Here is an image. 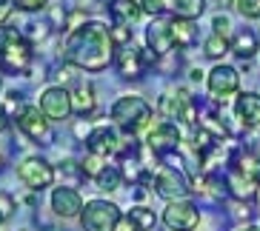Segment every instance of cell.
Returning a JSON list of instances; mask_svg holds the SVG:
<instances>
[{
  "mask_svg": "<svg viewBox=\"0 0 260 231\" xmlns=\"http://www.w3.org/2000/svg\"><path fill=\"white\" fill-rule=\"evenodd\" d=\"M115 57L112 31L98 20H86L80 29L69 31L63 43V60L83 71H103Z\"/></svg>",
  "mask_w": 260,
  "mask_h": 231,
  "instance_id": "1",
  "label": "cell"
},
{
  "mask_svg": "<svg viewBox=\"0 0 260 231\" xmlns=\"http://www.w3.org/2000/svg\"><path fill=\"white\" fill-rule=\"evenodd\" d=\"M31 66V46L20 31L0 26V69L9 74H23Z\"/></svg>",
  "mask_w": 260,
  "mask_h": 231,
  "instance_id": "2",
  "label": "cell"
},
{
  "mask_svg": "<svg viewBox=\"0 0 260 231\" xmlns=\"http://www.w3.org/2000/svg\"><path fill=\"white\" fill-rule=\"evenodd\" d=\"M152 106L138 97V94H123L120 100L112 106V120H115L117 129H123L126 134H135V131L146 129L152 123Z\"/></svg>",
  "mask_w": 260,
  "mask_h": 231,
  "instance_id": "3",
  "label": "cell"
},
{
  "mask_svg": "<svg viewBox=\"0 0 260 231\" xmlns=\"http://www.w3.org/2000/svg\"><path fill=\"white\" fill-rule=\"evenodd\" d=\"M117 223H120V211L109 200H92L83 206V214H80L83 231H115Z\"/></svg>",
  "mask_w": 260,
  "mask_h": 231,
  "instance_id": "4",
  "label": "cell"
},
{
  "mask_svg": "<svg viewBox=\"0 0 260 231\" xmlns=\"http://www.w3.org/2000/svg\"><path fill=\"white\" fill-rule=\"evenodd\" d=\"M152 183H154V191L160 194V197H166L169 203L186 200V194L191 191V188H189V180L180 174V169H172V166H160Z\"/></svg>",
  "mask_w": 260,
  "mask_h": 231,
  "instance_id": "5",
  "label": "cell"
},
{
  "mask_svg": "<svg viewBox=\"0 0 260 231\" xmlns=\"http://www.w3.org/2000/svg\"><path fill=\"white\" fill-rule=\"evenodd\" d=\"M17 177H20L23 185H29L31 191H40V188L52 185L54 169L43 160V157H26V160L17 166Z\"/></svg>",
  "mask_w": 260,
  "mask_h": 231,
  "instance_id": "6",
  "label": "cell"
},
{
  "mask_svg": "<svg viewBox=\"0 0 260 231\" xmlns=\"http://www.w3.org/2000/svg\"><path fill=\"white\" fill-rule=\"evenodd\" d=\"M17 129L23 131L26 137L38 140V143H43V140H52V131H49V120L46 114L40 111V106H20L17 108Z\"/></svg>",
  "mask_w": 260,
  "mask_h": 231,
  "instance_id": "7",
  "label": "cell"
},
{
  "mask_svg": "<svg viewBox=\"0 0 260 231\" xmlns=\"http://www.w3.org/2000/svg\"><path fill=\"white\" fill-rule=\"evenodd\" d=\"M163 223L172 231H194L200 223V211L189 200H175V203H169L166 211H163Z\"/></svg>",
  "mask_w": 260,
  "mask_h": 231,
  "instance_id": "8",
  "label": "cell"
},
{
  "mask_svg": "<svg viewBox=\"0 0 260 231\" xmlns=\"http://www.w3.org/2000/svg\"><path fill=\"white\" fill-rule=\"evenodd\" d=\"M240 89V74L237 69L232 66H214L209 71V94H212V100H229L232 94H237Z\"/></svg>",
  "mask_w": 260,
  "mask_h": 231,
  "instance_id": "9",
  "label": "cell"
},
{
  "mask_svg": "<svg viewBox=\"0 0 260 231\" xmlns=\"http://www.w3.org/2000/svg\"><path fill=\"white\" fill-rule=\"evenodd\" d=\"M40 111L49 120H66L72 114V94L63 86H52L40 94Z\"/></svg>",
  "mask_w": 260,
  "mask_h": 231,
  "instance_id": "10",
  "label": "cell"
},
{
  "mask_svg": "<svg viewBox=\"0 0 260 231\" xmlns=\"http://www.w3.org/2000/svg\"><path fill=\"white\" fill-rule=\"evenodd\" d=\"M52 211L63 220H72V217H80L83 214V197L80 191L69 188V185H60L52 191Z\"/></svg>",
  "mask_w": 260,
  "mask_h": 231,
  "instance_id": "11",
  "label": "cell"
},
{
  "mask_svg": "<svg viewBox=\"0 0 260 231\" xmlns=\"http://www.w3.org/2000/svg\"><path fill=\"white\" fill-rule=\"evenodd\" d=\"M146 43H149V52H154L157 57L169 54L175 49V37H172V20H163V17H154L149 29H146Z\"/></svg>",
  "mask_w": 260,
  "mask_h": 231,
  "instance_id": "12",
  "label": "cell"
},
{
  "mask_svg": "<svg viewBox=\"0 0 260 231\" xmlns=\"http://www.w3.org/2000/svg\"><path fill=\"white\" fill-rule=\"evenodd\" d=\"M177 143H180V131H177L175 123L154 126V129L149 131V140H146V146L152 148L154 154H160V157H166V154H175Z\"/></svg>",
  "mask_w": 260,
  "mask_h": 231,
  "instance_id": "13",
  "label": "cell"
},
{
  "mask_svg": "<svg viewBox=\"0 0 260 231\" xmlns=\"http://www.w3.org/2000/svg\"><path fill=\"white\" fill-rule=\"evenodd\" d=\"M86 146H89V151H92V154H98V157H109V154L120 151V137H117L115 129H109V126H98V129L89 131Z\"/></svg>",
  "mask_w": 260,
  "mask_h": 231,
  "instance_id": "14",
  "label": "cell"
},
{
  "mask_svg": "<svg viewBox=\"0 0 260 231\" xmlns=\"http://www.w3.org/2000/svg\"><path fill=\"white\" fill-rule=\"evenodd\" d=\"M235 114L240 120V129H257L260 126V94H254V92L237 94Z\"/></svg>",
  "mask_w": 260,
  "mask_h": 231,
  "instance_id": "15",
  "label": "cell"
},
{
  "mask_svg": "<svg viewBox=\"0 0 260 231\" xmlns=\"http://www.w3.org/2000/svg\"><path fill=\"white\" fill-rule=\"evenodd\" d=\"M189 106H191V97H189L186 89H169L160 97V103H157V111H160L163 117H169V120H183Z\"/></svg>",
  "mask_w": 260,
  "mask_h": 231,
  "instance_id": "16",
  "label": "cell"
},
{
  "mask_svg": "<svg viewBox=\"0 0 260 231\" xmlns=\"http://www.w3.org/2000/svg\"><path fill=\"white\" fill-rule=\"evenodd\" d=\"M257 185L260 183L243 177V174H240V171H235V169H229V174H226V188H229V194L235 197V200H240V203L252 200L254 194H257Z\"/></svg>",
  "mask_w": 260,
  "mask_h": 231,
  "instance_id": "17",
  "label": "cell"
},
{
  "mask_svg": "<svg viewBox=\"0 0 260 231\" xmlns=\"http://www.w3.org/2000/svg\"><path fill=\"white\" fill-rule=\"evenodd\" d=\"M143 54L138 52L135 46H126L120 54H117V69H120V77H126V80H135V77L143 74Z\"/></svg>",
  "mask_w": 260,
  "mask_h": 231,
  "instance_id": "18",
  "label": "cell"
},
{
  "mask_svg": "<svg viewBox=\"0 0 260 231\" xmlns=\"http://www.w3.org/2000/svg\"><path fill=\"white\" fill-rule=\"evenodd\" d=\"M232 169L240 171L243 177L260 183V157H257L254 151H249V148H240V151H235V157H232Z\"/></svg>",
  "mask_w": 260,
  "mask_h": 231,
  "instance_id": "19",
  "label": "cell"
},
{
  "mask_svg": "<svg viewBox=\"0 0 260 231\" xmlns=\"http://www.w3.org/2000/svg\"><path fill=\"white\" fill-rule=\"evenodd\" d=\"M172 37L177 49H189L198 43V23L186 17H172Z\"/></svg>",
  "mask_w": 260,
  "mask_h": 231,
  "instance_id": "20",
  "label": "cell"
},
{
  "mask_svg": "<svg viewBox=\"0 0 260 231\" xmlns=\"http://www.w3.org/2000/svg\"><path fill=\"white\" fill-rule=\"evenodd\" d=\"M69 94H72V111H75V114H80V117L92 114L94 106H98L94 89H92L89 83H77V86H75V92H69Z\"/></svg>",
  "mask_w": 260,
  "mask_h": 231,
  "instance_id": "21",
  "label": "cell"
},
{
  "mask_svg": "<svg viewBox=\"0 0 260 231\" xmlns=\"http://www.w3.org/2000/svg\"><path fill=\"white\" fill-rule=\"evenodd\" d=\"M257 46H260V40H257V34H254L252 29H240L235 37H232V52H235L240 60H249V57H254Z\"/></svg>",
  "mask_w": 260,
  "mask_h": 231,
  "instance_id": "22",
  "label": "cell"
},
{
  "mask_svg": "<svg viewBox=\"0 0 260 231\" xmlns=\"http://www.w3.org/2000/svg\"><path fill=\"white\" fill-rule=\"evenodd\" d=\"M109 12H112V17H115V23L132 26L140 17L143 9H140L135 0H112V3H109Z\"/></svg>",
  "mask_w": 260,
  "mask_h": 231,
  "instance_id": "23",
  "label": "cell"
},
{
  "mask_svg": "<svg viewBox=\"0 0 260 231\" xmlns=\"http://www.w3.org/2000/svg\"><path fill=\"white\" fill-rule=\"evenodd\" d=\"M143 171H146V166L140 163L138 154H126V157H123L120 174H123V180H126V183H143Z\"/></svg>",
  "mask_w": 260,
  "mask_h": 231,
  "instance_id": "24",
  "label": "cell"
},
{
  "mask_svg": "<svg viewBox=\"0 0 260 231\" xmlns=\"http://www.w3.org/2000/svg\"><path fill=\"white\" fill-rule=\"evenodd\" d=\"M229 49H232V43L226 40V34H217V31H212L206 37V43H203V52H206V57H212V60H220Z\"/></svg>",
  "mask_w": 260,
  "mask_h": 231,
  "instance_id": "25",
  "label": "cell"
},
{
  "mask_svg": "<svg viewBox=\"0 0 260 231\" xmlns=\"http://www.w3.org/2000/svg\"><path fill=\"white\" fill-rule=\"evenodd\" d=\"M203 9H206V0H175V17L194 20L198 15H203Z\"/></svg>",
  "mask_w": 260,
  "mask_h": 231,
  "instance_id": "26",
  "label": "cell"
},
{
  "mask_svg": "<svg viewBox=\"0 0 260 231\" xmlns=\"http://www.w3.org/2000/svg\"><path fill=\"white\" fill-rule=\"evenodd\" d=\"M103 160H106V157H98V154H86L83 160H80V174H83V177H94L98 180L100 174H103V171H106V166H103Z\"/></svg>",
  "mask_w": 260,
  "mask_h": 231,
  "instance_id": "27",
  "label": "cell"
},
{
  "mask_svg": "<svg viewBox=\"0 0 260 231\" xmlns=\"http://www.w3.org/2000/svg\"><path fill=\"white\" fill-rule=\"evenodd\" d=\"M200 129L209 131L214 140H223V137H229V129H226V123H223L217 114H206V117H200Z\"/></svg>",
  "mask_w": 260,
  "mask_h": 231,
  "instance_id": "28",
  "label": "cell"
},
{
  "mask_svg": "<svg viewBox=\"0 0 260 231\" xmlns=\"http://www.w3.org/2000/svg\"><path fill=\"white\" fill-rule=\"evenodd\" d=\"M120 183H123L120 169H112V166H106V171L98 177V188H100V191H115Z\"/></svg>",
  "mask_w": 260,
  "mask_h": 231,
  "instance_id": "29",
  "label": "cell"
},
{
  "mask_svg": "<svg viewBox=\"0 0 260 231\" xmlns=\"http://www.w3.org/2000/svg\"><path fill=\"white\" fill-rule=\"evenodd\" d=\"M129 217L138 223L140 231H152V228H154V211H149L146 206H135V208L129 211Z\"/></svg>",
  "mask_w": 260,
  "mask_h": 231,
  "instance_id": "30",
  "label": "cell"
},
{
  "mask_svg": "<svg viewBox=\"0 0 260 231\" xmlns=\"http://www.w3.org/2000/svg\"><path fill=\"white\" fill-rule=\"evenodd\" d=\"M140 9L154 17H160L166 12H175V0H140Z\"/></svg>",
  "mask_w": 260,
  "mask_h": 231,
  "instance_id": "31",
  "label": "cell"
},
{
  "mask_svg": "<svg viewBox=\"0 0 260 231\" xmlns=\"http://www.w3.org/2000/svg\"><path fill=\"white\" fill-rule=\"evenodd\" d=\"M237 12L243 17H252V20H260V0H235Z\"/></svg>",
  "mask_w": 260,
  "mask_h": 231,
  "instance_id": "32",
  "label": "cell"
},
{
  "mask_svg": "<svg viewBox=\"0 0 260 231\" xmlns=\"http://www.w3.org/2000/svg\"><path fill=\"white\" fill-rule=\"evenodd\" d=\"M109 31H112V40H115V43H120V46H126V43L132 40L129 26H123V23H115V26H112Z\"/></svg>",
  "mask_w": 260,
  "mask_h": 231,
  "instance_id": "33",
  "label": "cell"
},
{
  "mask_svg": "<svg viewBox=\"0 0 260 231\" xmlns=\"http://www.w3.org/2000/svg\"><path fill=\"white\" fill-rule=\"evenodd\" d=\"M12 211H15V200H12V194L0 191V217H3V220H9V217H12Z\"/></svg>",
  "mask_w": 260,
  "mask_h": 231,
  "instance_id": "34",
  "label": "cell"
},
{
  "mask_svg": "<svg viewBox=\"0 0 260 231\" xmlns=\"http://www.w3.org/2000/svg\"><path fill=\"white\" fill-rule=\"evenodd\" d=\"M17 9H23V12H38V9L46 6V0H12Z\"/></svg>",
  "mask_w": 260,
  "mask_h": 231,
  "instance_id": "35",
  "label": "cell"
},
{
  "mask_svg": "<svg viewBox=\"0 0 260 231\" xmlns=\"http://www.w3.org/2000/svg\"><path fill=\"white\" fill-rule=\"evenodd\" d=\"M12 12H15V3H12V0H0V26L12 17Z\"/></svg>",
  "mask_w": 260,
  "mask_h": 231,
  "instance_id": "36",
  "label": "cell"
},
{
  "mask_svg": "<svg viewBox=\"0 0 260 231\" xmlns=\"http://www.w3.org/2000/svg\"><path fill=\"white\" fill-rule=\"evenodd\" d=\"M212 26H214L217 34H226V29H229V17H226V15H214L212 17Z\"/></svg>",
  "mask_w": 260,
  "mask_h": 231,
  "instance_id": "37",
  "label": "cell"
},
{
  "mask_svg": "<svg viewBox=\"0 0 260 231\" xmlns=\"http://www.w3.org/2000/svg\"><path fill=\"white\" fill-rule=\"evenodd\" d=\"M115 231H140V228H138V223L126 214V217H120V223L115 225Z\"/></svg>",
  "mask_w": 260,
  "mask_h": 231,
  "instance_id": "38",
  "label": "cell"
},
{
  "mask_svg": "<svg viewBox=\"0 0 260 231\" xmlns=\"http://www.w3.org/2000/svg\"><path fill=\"white\" fill-rule=\"evenodd\" d=\"M235 217H252V208H249V203L243 206V203L237 200V203H235Z\"/></svg>",
  "mask_w": 260,
  "mask_h": 231,
  "instance_id": "39",
  "label": "cell"
},
{
  "mask_svg": "<svg viewBox=\"0 0 260 231\" xmlns=\"http://www.w3.org/2000/svg\"><path fill=\"white\" fill-rule=\"evenodd\" d=\"M9 126V117H6V111H3V108H0V131L6 129Z\"/></svg>",
  "mask_w": 260,
  "mask_h": 231,
  "instance_id": "40",
  "label": "cell"
},
{
  "mask_svg": "<svg viewBox=\"0 0 260 231\" xmlns=\"http://www.w3.org/2000/svg\"><path fill=\"white\" fill-rule=\"evenodd\" d=\"M189 77H191V80H200V77H203V71H200V69H191Z\"/></svg>",
  "mask_w": 260,
  "mask_h": 231,
  "instance_id": "41",
  "label": "cell"
},
{
  "mask_svg": "<svg viewBox=\"0 0 260 231\" xmlns=\"http://www.w3.org/2000/svg\"><path fill=\"white\" fill-rule=\"evenodd\" d=\"M237 231H260V228H254V225H246V228H237Z\"/></svg>",
  "mask_w": 260,
  "mask_h": 231,
  "instance_id": "42",
  "label": "cell"
},
{
  "mask_svg": "<svg viewBox=\"0 0 260 231\" xmlns=\"http://www.w3.org/2000/svg\"><path fill=\"white\" fill-rule=\"evenodd\" d=\"M0 169H3V157H0Z\"/></svg>",
  "mask_w": 260,
  "mask_h": 231,
  "instance_id": "43",
  "label": "cell"
},
{
  "mask_svg": "<svg viewBox=\"0 0 260 231\" xmlns=\"http://www.w3.org/2000/svg\"><path fill=\"white\" fill-rule=\"evenodd\" d=\"M0 223H3V217H0Z\"/></svg>",
  "mask_w": 260,
  "mask_h": 231,
  "instance_id": "44",
  "label": "cell"
}]
</instances>
